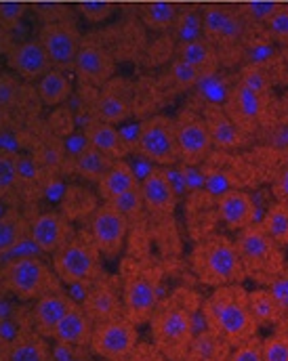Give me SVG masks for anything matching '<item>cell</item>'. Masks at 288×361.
Wrapping results in <instances>:
<instances>
[{
    "mask_svg": "<svg viewBox=\"0 0 288 361\" xmlns=\"http://www.w3.org/2000/svg\"><path fill=\"white\" fill-rule=\"evenodd\" d=\"M206 328L223 338L229 347H238L257 336L259 324L248 305V290L242 283L215 288L202 302Z\"/></svg>",
    "mask_w": 288,
    "mask_h": 361,
    "instance_id": "6da1fadb",
    "label": "cell"
},
{
    "mask_svg": "<svg viewBox=\"0 0 288 361\" xmlns=\"http://www.w3.org/2000/svg\"><path fill=\"white\" fill-rule=\"evenodd\" d=\"M154 345L169 361H186L196 336L193 305L186 292H175L171 298L158 302L150 317Z\"/></svg>",
    "mask_w": 288,
    "mask_h": 361,
    "instance_id": "7a4b0ae2",
    "label": "cell"
},
{
    "mask_svg": "<svg viewBox=\"0 0 288 361\" xmlns=\"http://www.w3.org/2000/svg\"><path fill=\"white\" fill-rule=\"evenodd\" d=\"M192 267L198 279L210 288L242 283V279L246 277L236 240H229L221 233L210 235L196 246Z\"/></svg>",
    "mask_w": 288,
    "mask_h": 361,
    "instance_id": "3957f363",
    "label": "cell"
},
{
    "mask_svg": "<svg viewBox=\"0 0 288 361\" xmlns=\"http://www.w3.org/2000/svg\"><path fill=\"white\" fill-rule=\"evenodd\" d=\"M236 246L246 271V277L255 279L261 286H270L280 273L287 271L282 246H278L270 233L263 229L261 221L244 227L236 235Z\"/></svg>",
    "mask_w": 288,
    "mask_h": 361,
    "instance_id": "277c9868",
    "label": "cell"
},
{
    "mask_svg": "<svg viewBox=\"0 0 288 361\" xmlns=\"http://www.w3.org/2000/svg\"><path fill=\"white\" fill-rule=\"evenodd\" d=\"M0 283L19 300H36L44 294L61 290V279L38 255L6 261L0 269Z\"/></svg>",
    "mask_w": 288,
    "mask_h": 361,
    "instance_id": "5b68a950",
    "label": "cell"
},
{
    "mask_svg": "<svg viewBox=\"0 0 288 361\" xmlns=\"http://www.w3.org/2000/svg\"><path fill=\"white\" fill-rule=\"evenodd\" d=\"M53 271L57 277L72 286V283H93L103 277L101 269V252L97 250L95 242L89 233H76L59 252L53 257Z\"/></svg>",
    "mask_w": 288,
    "mask_h": 361,
    "instance_id": "8992f818",
    "label": "cell"
},
{
    "mask_svg": "<svg viewBox=\"0 0 288 361\" xmlns=\"http://www.w3.org/2000/svg\"><path fill=\"white\" fill-rule=\"evenodd\" d=\"M135 154L152 160L156 166H173L179 158V145L175 135V118L158 114L139 122V139Z\"/></svg>",
    "mask_w": 288,
    "mask_h": 361,
    "instance_id": "52a82bcc",
    "label": "cell"
},
{
    "mask_svg": "<svg viewBox=\"0 0 288 361\" xmlns=\"http://www.w3.org/2000/svg\"><path fill=\"white\" fill-rule=\"evenodd\" d=\"M38 40L42 42L53 68L64 70V72H74L76 55L85 40L76 23L68 19L47 21L38 32Z\"/></svg>",
    "mask_w": 288,
    "mask_h": 361,
    "instance_id": "ba28073f",
    "label": "cell"
},
{
    "mask_svg": "<svg viewBox=\"0 0 288 361\" xmlns=\"http://www.w3.org/2000/svg\"><path fill=\"white\" fill-rule=\"evenodd\" d=\"M139 332L137 326L124 315L95 324L91 338V353L107 361H120L128 357L137 347Z\"/></svg>",
    "mask_w": 288,
    "mask_h": 361,
    "instance_id": "9c48e42d",
    "label": "cell"
},
{
    "mask_svg": "<svg viewBox=\"0 0 288 361\" xmlns=\"http://www.w3.org/2000/svg\"><path fill=\"white\" fill-rule=\"evenodd\" d=\"M131 221L116 210L109 202H103L95 208L89 219V235L95 242L97 250L103 259H116L126 242Z\"/></svg>",
    "mask_w": 288,
    "mask_h": 361,
    "instance_id": "30bf717a",
    "label": "cell"
},
{
    "mask_svg": "<svg viewBox=\"0 0 288 361\" xmlns=\"http://www.w3.org/2000/svg\"><path fill=\"white\" fill-rule=\"evenodd\" d=\"M158 302V283L150 271L135 269L126 273L122 286V311L126 319L135 326L150 322Z\"/></svg>",
    "mask_w": 288,
    "mask_h": 361,
    "instance_id": "8fae6325",
    "label": "cell"
},
{
    "mask_svg": "<svg viewBox=\"0 0 288 361\" xmlns=\"http://www.w3.org/2000/svg\"><path fill=\"white\" fill-rule=\"evenodd\" d=\"M204 36L217 47H236L242 44L248 34V21L242 17L240 8L225 4H206L202 8Z\"/></svg>",
    "mask_w": 288,
    "mask_h": 361,
    "instance_id": "7c38bea8",
    "label": "cell"
},
{
    "mask_svg": "<svg viewBox=\"0 0 288 361\" xmlns=\"http://www.w3.org/2000/svg\"><path fill=\"white\" fill-rule=\"evenodd\" d=\"M175 135L179 145V162L198 166L206 160V156L212 149L210 133L206 126V120L202 114L193 109H184L179 116H175Z\"/></svg>",
    "mask_w": 288,
    "mask_h": 361,
    "instance_id": "4fadbf2b",
    "label": "cell"
},
{
    "mask_svg": "<svg viewBox=\"0 0 288 361\" xmlns=\"http://www.w3.org/2000/svg\"><path fill=\"white\" fill-rule=\"evenodd\" d=\"M76 235L72 221L61 210L40 212L30 221V238L42 255L53 257Z\"/></svg>",
    "mask_w": 288,
    "mask_h": 361,
    "instance_id": "5bb4252c",
    "label": "cell"
},
{
    "mask_svg": "<svg viewBox=\"0 0 288 361\" xmlns=\"http://www.w3.org/2000/svg\"><path fill=\"white\" fill-rule=\"evenodd\" d=\"M74 74L85 85L101 89V87H105L114 78V74H116V59L103 47V42L85 38L83 44H80V51L76 55Z\"/></svg>",
    "mask_w": 288,
    "mask_h": 361,
    "instance_id": "9a60e30c",
    "label": "cell"
},
{
    "mask_svg": "<svg viewBox=\"0 0 288 361\" xmlns=\"http://www.w3.org/2000/svg\"><path fill=\"white\" fill-rule=\"evenodd\" d=\"M6 66L13 74H17L21 80H28V82L40 80L53 68V63L38 38H28V40L15 42L6 55Z\"/></svg>",
    "mask_w": 288,
    "mask_h": 361,
    "instance_id": "2e32d148",
    "label": "cell"
},
{
    "mask_svg": "<svg viewBox=\"0 0 288 361\" xmlns=\"http://www.w3.org/2000/svg\"><path fill=\"white\" fill-rule=\"evenodd\" d=\"M268 103H270L268 97H263V94L251 90L248 87H244L242 82L234 80L223 109L229 114V118L240 128H244L246 133H253L257 128V124L263 120Z\"/></svg>",
    "mask_w": 288,
    "mask_h": 361,
    "instance_id": "e0dca14e",
    "label": "cell"
},
{
    "mask_svg": "<svg viewBox=\"0 0 288 361\" xmlns=\"http://www.w3.org/2000/svg\"><path fill=\"white\" fill-rule=\"evenodd\" d=\"M74 305H76V300L68 292H64V290H55L51 294H44V296L36 298L34 300V307L30 311L32 330H36L44 338H53L55 328L59 326V322L64 319V315Z\"/></svg>",
    "mask_w": 288,
    "mask_h": 361,
    "instance_id": "ac0fdd59",
    "label": "cell"
},
{
    "mask_svg": "<svg viewBox=\"0 0 288 361\" xmlns=\"http://www.w3.org/2000/svg\"><path fill=\"white\" fill-rule=\"evenodd\" d=\"M95 118L109 122V124H122L133 116V97L131 89L124 82L109 80L105 87H101L93 103Z\"/></svg>",
    "mask_w": 288,
    "mask_h": 361,
    "instance_id": "d6986e66",
    "label": "cell"
},
{
    "mask_svg": "<svg viewBox=\"0 0 288 361\" xmlns=\"http://www.w3.org/2000/svg\"><path fill=\"white\" fill-rule=\"evenodd\" d=\"M217 212L223 225L229 231H242L244 227L255 223L257 206L253 197L242 189H227L217 197Z\"/></svg>",
    "mask_w": 288,
    "mask_h": 361,
    "instance_id": "ffe728a7",
    "label": "cell"
},
{
    "mask_svg": "<svg viewBox=\"0 0 288 361\" xmlns=\"http://www.w3.org/2000/svg\"><path fill=\"white\" fill-rule=\"evenodd\" d=\"M141 189V197L145 204V212H150L152 216H169L173 214L179 197L171 185V180L167 177L164 169L158 166L150 177L141 180L139 185Z\"/></svg>",
    "mask_w": 288,
    "mask_h": 361,
    "instance_id": "44dd1931",
    "label": "cell"
},
{
    "mask_svg": "<svg viewBox=\"0 0 288 361\" xmlns=\"http://www.w3.org/2000/svg\"><path fill=\"white\" fill-rule=\"evenodd\" d=\"M204 120L210 133L212 147L217 149H238L246 143V130L240 128L223 107L204 105Z\"/></svg>",
    "mask_w": 288,
    "mask_h": 361,
    "instance_id": "7402d4cb",
    "label": "cell"
},
{
    "mask_svg": "<svg viewBox=\"0 0 288 361\" xmlns=\"http://www.w3.org/2000/svg\"><path fill=\"white\" fill-rule=\"evenodd\" d=\"M80 305L85 307V311L91 315V319L95 324H101V322H107V319H114V317L124 315V311H122V298L118 296L116 288L109 281H105L103 277L89 286L87 296H85V300Z\"/></svg>",
    "mask_w": 288,
    "mask_h": 361,
    "instance_id": "603a6c76",
    "label": "cell"
},
{
    "mask_svg": "<svg viewBox=\"0 0 288 361\" xmlns=\"http://www.w3.org/2000/svg\"><path fill=\"white\" fill-rule=\"evenodd\" d=\"M93 330H95V322L91 319V315L85 311L83 305H74L64 319L59 322V326L53 332L55 343H66V345H74V347H91V338H93Z\"/></svg>",
    "mask_w": 288,
    "mask_h": 361,
    "instance_id": "cb8c5ba5",
    "label": "cell"
},
{
    "mask_svg": "<svg viewBox=\"0 0 288 361\" xmlns=\"http://www.w3.org/2000/svg\"><path fill=\"white\" fill-rule=\"evenodd\" d=\"M85 135L89 145L95 147L103 156H107L109 160H126L131 156V149L116 124L103 122L93 116V120L85 126Z\"/></svg>",
    "mask_w": 288,
    "mask_h": 361,
    "instance_id": "d4e9b609",
    "label": "cell"
},
{
    "mask_svg": "<svg viewBox=\"0 0 288 361\" xmlns=\"http://www.w3.org/2000/svg\"><path fill=\"white\" fill-rule=\"evenodd\" d=\"M2 361H51V347L36 330H21L13 343L0 349Z\"/></svg>",
    "mask_w": 288,
    "mask_h": 361,
    "instance_id": "484cf974",
    "label": "cell"
},
{
    "mask_svg": "<svg viewBox=\"0 0 288 361\" xmlns=\"http://www.w3.org/2000/svg\"><path fill=\"white\" fill-rule=\"evenodd\" d=\"M97 197H101L103 202H112L116 197H120L122 193L139 187L141 183L135 177L131 164L126 160H116L112 162V166L101 175V179L97 180Z\"/></svg>",
    "mask_w": 288,
    "mask_h": 361,
    "instance_id": "4316f807",
    "label": "cell"
},
{
    "mask_svg": "<svg viewBox=\"0 0 288 361\" xmlns=\"http://www.w3.org/2000/svg\"><path fill=\"white\" fill-rule=\"evenodd\" d=\"M177 57L193 66L202 76L221 70V55H219L217 47L208 38H200V40L186 42V44H177Z\"/></svg>",
    "mask_w": 288,
    "mask_h": 361,
    "instance_id": "83f0119b",
    "label": "cell"
},
{
    "mask_svg": "<svg viewBox=\"0 0 288 361\" xmlns=\"http://www.w3.org/2000/svg\"><path fill=\"white\" fill-rule=\"evenodd\" d=\"M72 90L74 89H72V80H70L68 72L57 70V68H51L40 80H36L38 99L51 107L64 105L72 97Z\"/></svg>",
    "mask_w": 288,
    "mask_h": 361,
    "instance_id": "f1b7e54d",
    "label": "cell"
},
{
    "mask_svg": "<svg viewBox=\"0 0 288 361\" xmlns=\"http://www.w3.org/2000/svg\"><path fill=\"white\" fill-rule=\"evenodd\" d=\"M248 305L259 326H276L284 319L287 313L278 298L270 292V288H257L248 292Z\"/></svg>",
    "mask_w": 288,
    "mask_h": 361,
    "instance_id": "f546056e",
    "label": "cell"
},
{
    "mask_svg": "<svg viewBox=\"0 0 288 361\" xmlns=\"http://www.w3.org/2000/svg\"><path fill=\"white\" fill-rule=\"evenodd\" d=\"M30 235V221L19 212V208L8 206L6 214L0 219V257L13 250L21 240Z\"/></svg>",
    "mask_w": 288,
    "mask_h": 361,
    "instance_id": "4dcf8cb0",
    "label": "cell"
},
{
    "mask_svg": "<svg viewBox=\"0 0 288 361\" xmlns=\"http://www.w3.org/2000/svg\"><path fill=\"white\" fill-rule=\"evenodd\" d=\"M97 208V197L80 185H70L61 195V212L74 223L78 219L91 216Z\"/></svg>",
    "mask_w": 288,
    "mask_h": 361,
    "instance_id": "1f68e13d",
    "label": "cell"
},
{
    "mask_svg": "<svg viewBox=\"0 0 288 361\" xmlns=\"http://www.w3.org/2000/svg\"><path fill=\"white\" fill-rule=\"evenodd\" d=\"M179 15V6L173 2H148L139 8V17L143 25L152 32H169L175 25V19Z\"/></svg>",
    "mask_w": 288,
    "mask_h": 361,
    "instance_id": "d6a6232c",
    "label": "cell"
},
{
    "mask_svg": "<svg viewBox=\"0 0 288 361\" xmlns=\"http://www.w3.org/2000/svg\"><path fill=\"white\" fill-rule=\"evenodd\" d=\"M232 80L227 76H223L221 72H212V74H204L200 76V80L196 82L193 92L198 94V99L204 103V105H217V107H223L227 97H229V90H232Z\"/></svg>",
    "mask_w": 288,
    "mask_h": 361,
    "instance_id": "836d02e7",
    "label": "cell"
},
{
    "mask_svg": "<svg viewBox=\"0 0 288 361\" xmlns=\"http://www.w3.org/2000/svg\"><path fill=\"white\" fill-rule=\"evenodd\" d=\"M112 162L116 160H109L107 156H103L101 152H97L95 147L87 145L80 154H76L72 158V166H74V173L85 180H91L97 183L101 179V175L112 166Z\"/></svg>",
    "mask_w": 288,
    "mask_h": 361,
    "instance_id": "e575fe53",
    "label": "cell"
},
{
    "mask_svg": "<svg viewBox=\"0 0 288 361\" xmlns=\"http://www.w3.org/2000/svg\"><path fill=\"white\" fill-rule=\"evenodd\" d=\"M171 32H173V38L177 44H186L192 40L206 38L204 36V23H202V11H196L192 6L181 8Z\"/></svg>",
    "mask_w": 288,
    "mask_h": 361,
    "instance_id": "d590c367",
    "label": "cell"
},
{
    "mask_svg": "<svg viewBox=\"0 0 288 361\" xmlns=\"http://www.w3.org/2000/svg\"><path fill=\"white\" fill-rule=\"evenodd\" d=\"M263 229L270 233V238L287 248L288 246V204L287 202H276L265 210V216L261 219Z\"/></svg>",
    "mask_w": 288,
    "mask_h": 361,
    "instance_id": "8d00e7d4",
    "label": "cell"
},
{
    "mask_svg": "<svg viewBox=\"0 0 288 361\" xmlns=\"http://www.w3.org/2000/svg\"><path fill=\"white\" fill-rule=\"evenodd\" d=\"M244 57H246V63H253V66H259V68H265L270 63H274L276 59V42L263 32L261 38H244Z\"/></svg>",
    "mask_w": 288,
    "mask_h": 361,
    "instance_id": "74e56055",
    "label": "cell"
},
{
    "mask_svg": "<svg viewBox=\"0 0 288 361\" xmlns=\"http://www.w3.org/2000/svg\"><path fill=\"white\" fill-rule=\"evenodd\" d=\"M236 80L242 82L244 87H248L251 90H255V92L268 97V99L272 97V78H270V74H268L265 68L246 63V66L238 72Z\"/></svg>",
    "mask_w": 288,
    "mask_h": 361,
    "instance_id": "f35d334b",
    "label": "cell"
},
{
    "mask_svg": "<svg viewBox=\"0 0 288 361\" xmlns=\"http://www.w3.org/2000/svg\"><path fill=\"white\" fill-rule=\"evenodd\" d=\"M109 204H112L116 210H120L128 221H135V219H139V216L145 212V204H143V197H141V189H139V187H135V189L122 193L120 197L112 200Z\"/></svg>",
    "mask_w": 288,
    "mask_h": 361,
    "instance_id": "ab89813d",
    "label": "cell"
},
{
    "mask_svg": "<svg viewBox=\"0 0 288 361\" xmlns=\"http://www.w3.org/2000/svg\"><path fill=\"white\" fill-rule=\"evenodd\" d=\"M280 4L278 2H270V0H255V2H244L242 6H238L240 8V13H242V17L248 21V25H261L263 27V23L276 13V8H278Z\"/></svg>",
    "mask_w": 288,
    "mask_h": 361,
    "instance_id": "60d3db41",
    "label": "cell"
},
{
    "mask_svg": "<svg viewBox=\"0 0 288 361\" xmlns=\"http://www.w3.org/2000/svg\"><path fill=\"white\" fill-rule=\"evenodd\" d=\"M263 32L280 44H288V4H280L276 13L263 23Z\"/></svg>",
    "mask_w": 288,
    "mask_h": 361,
    "instance_id": "b9f144b4",
    "label": "cell"
},
{
    "mask_svg": "<svg viewBox=\"0 0 288 361\" xmlns=\"http://www.w3.org/2000/svg\"><path fill=\"white\" fill-rule=\"evenodd\" d=\"M19 185L17 169H15V154L0 152V200H4L13 189Z\"/></svg>",
    "mask_w": 288,
    "mask_h": 361,
    "instance_id": "7bdbcfd3",
    "label": "cell"
},
{
    "mask_svg": "<svg viewBox=\"0 0 288 361\" xmlns=\"http://www.w3.org/2000/svg\"><path fill=\"white\" fill-rule=\"evenodd\" d=\"M21 97V78L13 72H0V105L13 109Z\"/></svg>",
    "mask_w": 288,
    "mask_h": 361,
    "instance_id": "ee69618b",
    "label": "cell"
},
{
    "mask_svg": "<svg viewBox=\"0 0 288 361\" xmlns=\"http://www.w3.org/2000/svg\"><path fill=\"white\" fill-rule=\"evenodd\" d=\"M169 74H171L173 82H175L179 89H193L196 82H198L200 76H202L193 66H190L188 61H184V59H179V57H175V61L171 63Z\"/></svg>",
    "mask_w": 288,
    "mask_h": 361,
    "instance_id": "f6af8a7d",
    "label": "cell"
},
{
    "mask_svg": "<svg viewBox=\"0 0 288 361\" xmlns=\"http://www.w3.org/2000/svg\"><path fill=\"white\" fill-rule=\"evenodd\" d=\"M15 169H17V179L23 185H30L40 177V164L32 154L17 152L15 154Z\"/></svg>",
    "mask_w": 288,
    "mask_h": 361,
    "instance_id": "bcb514c9",
    "label": "cell"
},
{
    "mask_svg": "<svg viewBox=\"0 0 288 361\" xmlns=\"http://www.w3.org/2000/svg\"><path fill=\"white\" fill-rule=\"evenodd\" d=\"M263 361H288L287 332H276L263 341Z\"/></svg>",
    "mask_w": 288,
    "mask_h": 361,
    "instance_id": "7dc6e473",
    "label": "cell"
},
{
    "mask_svg": "<svg viewBox=\"0 0 288 361\" xmlns=\"http://www.w3.org/2000/svg\"><path fill=\"white\" fill-rule=\"evenodd\" d=\"M78 13L89 23H103L105 19L112 17L114 4L112 2H103V0H87V2H80L78 4Z\"/></svg>",
    "mask_w": 288,
    "mask_h": 361,
    "instance_id": "c3c4849f",
    "label": "cell"
},
{
    "mask_svg": "<svg viewBox=\"0 0 288 361\" xmlns=\"http://www.w3.org/2000/svg\"><path fill=\"white\" fill-rule=\"evenodd\" d=\"M225 361H263V341L257 336L234 347Z\"/></svg>",
    "mask_w": 288,
    "mask_h": 361,
    "instance_id": "681fc988",
    "label": "cell"
},
{
    "mask_svg": "<svg viewBox=\"0 0 288 361\" xmlns=\"http://www.w3.org/2000/svg\"><path fill=\"white\" fill-rule=\"evenodd\" d=\"M25 8L28 6L23 2H17V0H4V2H0V25L13 32L21 23V19L25 15Z\"/></svg>",
    "mask_w": 288,
    "mask_h": 361,
    "instance_id": "f907efd6",
    "label": "cell"
},
{
    "mask_svg": "<svg viewBox=\"0 0 288 361\" xmlns=\"http://www.w3.org/2000/svg\"><path fill=\"white\" fill-rule=\"evenodd\" d=\"M270 292L278 298V302L288 311V271L280 273L272 283H270Z\"/></svg>",
    "mask_w": 288,
    "mask_h": 361,
    "instance_id": "816d5d0a",
    "label": "cell"
},
{
    "mask_svg": "<svg viewBox=\"0 0 288 361\" xmlns=\"http://www.w3.org/2000/svg\"><path fill=\"white\" fill-rule=\"evenodd\" d=\"M272 193H274L276 202H287L288 204V162L278 171L274 185H272Z\"/></svg>",
    "mask_w": 288,
    "mask_h": 361,
    "instance_id": "f5cc1de1",
    "label": "cell"
},
{
    "mask_svg": "<svg viewBox=\"0 0 288 361\" xmlns=\"http://www.w3.org/2000/svg\"><path fill=\"white\" fill-rule=\"evenodd\" d=\"M13 44H15V40H13L11 30H6V27L0 25V57H6Z\"/></svg>",
    "mask_w": 288,
    "mask_h": 361,
    "instance_id": "db71d44e",
    "label": "cell"
},
{
    "mask_svg": "<svg viewBox=\"0 0 288 361\" xmlns=\"http://www.w3.org/2000/svg\"><path fill=\"white\" fill-rule=\"evenodd\" d=\"M11 124H13L11 109H6V107H2V105H0V133H2V130H8V128H11Z\"/></svg>",
    "mask_w": 288,
    "mask_h": 361,
    "instance_id": "11a10c76",
    "label": "cell"
},
{
    "mask_svg": "<svg viewBox=\"0 0 288 361\" xmlns=\"http://www.w3.org/2000/svg\"><path fill=\"white\" fill-rule=\"evenodd\" d=\"M0 72H2V70H0Z\"/></svg>",
    "mask_w": 288,
    "mask_h": 361,
    "instance_id": "9f6ffc18",
    "label": "cell"
}]
</instances>
